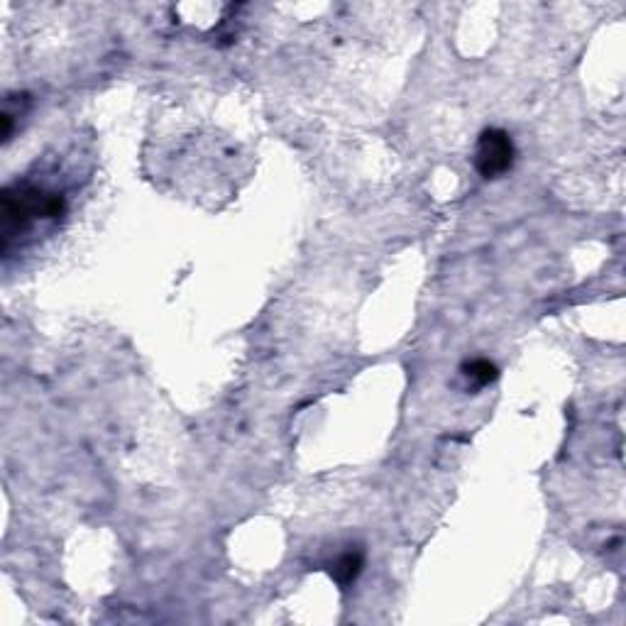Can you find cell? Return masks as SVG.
<instances>
[{"mask_svg":"<svg viewBox=\"0 0 626 626\" xmlns=\"http://www.w3.org/2000/svg\"><path fill=\"white\" fill-rule=\"evenodd\" d=\"M67 211V201L57 191L40 186H8L3 191V240L8 247L13 235H20L37 221H57Z\"/></svg>","mask_w":626,"mask_h":626,"instance_id":"obj_1","label":"cell"},{"mask_svg":"<svg viewBox=\"0 0 626 626\" xmlns=\"http://www.w3.org/2000/svg\"><path fill=\"white\" fill-rule=\"evenodd\" d=\"M516 157L512 135L499 128H487L475 147V167L485 179H497L512 169Z\"/></svg>","mask_w":626,"mask_h":626,"instance_id":"obj_2","label":"cell"},{"mask_svg":"<svg viewBox=\"0 0 626 626\" xmlns=\"http://www.w3.org/2000/svg\"><path fill=\"white\" fill-rule=\"evenodd\" d=\"M362 565H365V556L360 551H345L331 563V578L338 582L340 587L353 585L360 578Z\"/></svg>","mask_w":626,"mask_h":626,"instance_id":"obj_3","label":"cell"},{"mask_svg":"<svg viewBox=\"0 0 626 626\" xmlns=\"http://www.w3.org/2000/svg\"><path fill=\"white\" fill-rule=\"evenodd\" d=\"M463 375L468 377V380L475 384V387H485V384L494 382L499 377V370L497 365L485 358H477V360H470L463 365Z\"/></svg>","mask_w":626,"mask_h":626,"instance_id":"obj_4","label":"cell"}]
</instances>
